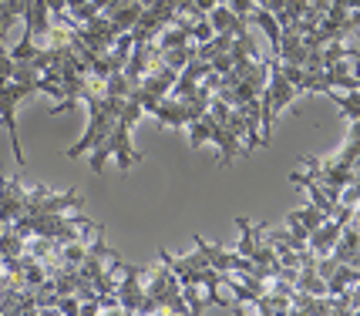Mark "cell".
<instances>
[{"label": "cell", "instance_id": "obj_1", "mask_svg": "<svg viewBox=\"0 0 360 316\" xmlns=\"http://www.w3.org/2000/svg\"><path fill=\"white\" fill-rule=\"evenodd\" d=\"M34 95H44L41 91V78L34 84H24V81H4L0 84V125L7 128V135H11V148H14L17 165H24V148H20V138H17V105Z\"/></svg>", "mask_w": 360, "mask_h": 316}, {"label": "cell", "instance_id": "obj_2", "mask_svg": "<svg viewBox=\"0 0 360 316\" xmlns=\"http://www.w3.org/2000/svg\"><path fill=\"white\" fill-rule=\"evenodd\" d=\"M158 259H162V266H169L175 276H179L182 286H202V283H209V279H219V272L209 266V259L202 256V249H195L192 256H172L162 249Z\"/></svg>", "mask_w": 360, "mask_h": 316}, {"label": "cell", "instance_id": "obj_3", "mask_svg": "<svg viewBox=\"0 0 360 316\" xmlns=\"http://www.w3.org/2000/svg\"><path fill=\"white\" fill-rule=\"evenodd\" d=\"M195 249H202V256L209 259V266L216 269V272H236V276L256 272L250 256H239L236 249H226V246H212V242H205L202 236H195Z\"/></svg>", "mask_w": 360, "mask_h": 316}, {"label": "cell", "instance_id": "obj_4", "mask_svg": "<svg viewBox=\"0 0 360 316\" xmlns=\"http://www.w3.org/2000/svg\"><path fill=\"white\" fill-rule=\"evenodd\" d=\"M111 155H115L122 172H128L131 165H141V162H145V155L131 145V128L122 125V121H115V128H111Z\"/></svg>", "mask_w": 360, "mask_h": 316}, {"label": "cell", "instance_id": "obj_5", "mask_svg": "<svg viewBox=\"0 0 360 316\" xmlns=\"http://www.w3.org/2000/svg\"><path fill=\"white\" fill-rule=\"evenodd\" d=\"M209 142L219 148V165L222 169H229L239 155H250V152H246V145L239 142L226 125H219V121H212V128H209Z\"/></svg>", "mask_w": 360, "mask_h": 316}, {"label": "cell", "instance_id": "obj_6", "mask_svg": "<svg viewBox=\"0 0 360 316\" xmlns=\"http://www.w3.org/2000/svg\"><path fill=\"white\" fill-rule=\"evenodd\" d=\"M24 31L31 37H47L54 31V14L47 7V0H31L27 11H24Z\"/></svg>", "mask_w": 360, "mask_h": 316}, {"label": "cell", "instance_id": "obj_7", "mask_svg": "<svg viewBox=\"0 0 360 316\" xmlns=\"http://www.w3.org/2000/svg\"><path fill=\"white\" fill-rule=\"evenodd\" d=\"M209 24H212V31L216 34H229V37H239V34H250V24H246V17L233 14L226 4H219V7H212L209 11Z\"/></svg>", "mask_w": 360, "mask_h": 316}, {"label": "cell", "instance_id": "obj_8", "mask_svg": "<svg viewBox=\"0 0 360 316\" xmlns=\"http://www.w3.org/2000/svg\"><path fill=\"white\" fill-rule=\"evenodd\" d=\"M340 232H344V225H340L337 219H323L314 232H310L307 246H310L316 256H330L333 253V246H337V239H340Z\"/></svg>", "mask_w": 360, "mask_h": 316}, {"label": "cell", "instance_id": "obj_9", "mask_svg": "<svg viewBox=\"0 0 360 316\" xmlns=\"http://www.w3.org/2000/svg\"><path fill=\"white\" fill-rule=\"evenodd\" d=\"M158 118V125H165V128H186L188 125V118H186V101L182 98H172V95H165L162 101L155 105V111H152Z\"/></svg>", "mask_w": 360, "mask_h": 316}, {"label": "cell", "instance_id": "obj_10", "mask_svg": "<svg viewBox=\"0 0 360 316\" xmlns=\"http://www.w3.org/2000/svg\"><path fill=\"white\" fill-rule=\"evenodd\" d=\"M141 11H145V4L141 0H118L111 11H105V14L111 17V24L115 27H122V31H131L135 24H139V17Z\"/></svg>", "mask_w": 360, "mask_h": 316}, {"label": "cell", "instance_id": "obj_11", "mask_svg": "<svg viewBox=\"0 0 360 316\" xmlns=\"http://www.w3.org/2000/svg\"><path fill=\"white\" fill-rule=\"evenodd\" d=\"M236 225H239V242H236V253H239V256H252V249L259 246V239L266 236L269 225H263V222H259V225H252L246 216H239V219H236Z\"/></svg>", "mask_w": 360, "mask_h": 316}, {"label": "cell", "instance_id": "obj_12", "mask_svg": "<svg viewBox=\"0 0 360 316\" xmlns=\"http://www.w3.org/2000/svg\"><path fill=\"white\" fill-rule=\"evenodd\" d=\"M293 313L303 316H327L330 313V296H314V293H293Z\"/></svg>", "mask_w": 360, "mask_h": 316}, {"label": "cell", "instance_id": "obj_13", "mask_svg": "<svg viewBox=\"0 0 360 316\" xmlns=\"http://www.w3.org/2000/svg\"><path fill=\"white\" fill-rule=\"evenodd\" d=\"M250 24H256V27H263L269 37V44H273V58H276V51H280V41H283V27H280V20L269 14V11H263V7H256L250 17H246Z\"/></svg>", "mask_w": 360, "mask_h": 316}, {"label": "cell", "instance_id": "obj_14", "mask_svg": "<svg viewBox=\"0 0 360 316\" xmlns=\"http://www.w3.org/2000/svg\"><path fill=\"white\" fill-rule=\"evenodd\" d=\"M327 98L340 108L347 121H360V91H340V88H330Z\"/></svg>", "mask_w": 360, "mask_h": 316}, {"label": "cell", "instance_id": "obj_15", "mask_svg": "<svg viewBox=\"0 0 360 316\" xmlns=\"http://www.w3.org/2000/svg\"><path fill=\"white\" fill-rule=\"evenodd\" d=\"M209 128H212V118H209V111H205L202 118H195V121H188V125H186L188 148H192V152H199V148L209 142Z\"/></svg>", "mask_w": 360, "mask_h": 316}, {"label": "cell", "instance_id": "obj_16", "mask_svg": "<svg viewBox=\"0 0 360 316\" xmlns=\"http://www.w3.org/2000/svg\"><path fill=\"white\" fill-rule=\"evenodd\" d=\"M195 58V44L188 41L186 48H172V51H162V64L165 67H172V71H182L188 61Z\"/></svg>", "mask_w": 360, "mask_h": 316}, {"label": "cell", "instance_id": "obj_17", "mask_svg": "<svg viewBox=\"0 0 360 316\" xmlns=\"http://www.w3.org/2000/svg\"><path fill=\"white\" fill-rule=\"evenodd\" d=\"M188 41H192V37H188V31H182V27H175V24H169V27H165V31H162V34L155 37V44H158L162 51L186 48Z\"/></svg>", "mask_w": 360, "mask_h": 316}, {"label": "cell", "instance_id": "obj_18", "mask_svg": "<svg viewBox=\"0 0 360 316\" xmlns=\"http://www.w3.org/2000/svg\"><path fill=\"white\" fill-rule=\"evenodd\" d=\"M290 219H297L300 225L307 229V232H314V229H316V225H320L323 219H327V216H323V212H320V209L310 202V206H303V209H293V212H290Z\"/></svg>", "mask_w": 360, "mask_h": 316}, {"label": "cell", "instance_id": "obj_19", "mask_svg": "<svg viewBox=\"0 0 360 316\" xmlns=\"http://www.w3.org/2000/svg\"><path fill=\"white\" fill-rule=\"evenodd\" d=\"M188 37H192V44H205V41H212L216 31H212L209 17H195V20H192V27H188Z\"/></svg>", "mask_w": 360, "mask_h": 316}, {"label": "cell", "instance_id": "obj_20", "mask_svg": "<svg viewBox=\"0 0 360 316\" xmlns=\"http://www.w3.org/2000/svg\"><path fill=\"white\" fill-rule=\"evenodd\" d=\"M11 78H14V58H11V48L0 41V84Z\"/></svg>", "mask_w": 360, "mask_h": 316}, {"label": "cell", "instance_id": "obj_21", "mask_svg": "<svg viewBox=\"0 0 360 316\" xmlns=\"http://www.w3.org/2000/svg\"><path fill=\"white\" fill-rule=\"evenodd\" d=\"M226 7L239 17H250L252 11H256V0H226ZM246 24H250V20H246Z\"/></svg>", "mask_w": 360, "mask_h": 316}, {"label": "cell", "instance_id": "obj_22", "mask_svg": "<svg viewBox=\"0 0 360 316\" xmlns=\"http://www.w3.org/2000/svg\"><path fill=\"white\" fill-rule=\"evenodd\" d=\"M344 31H347V37H350V34H360V7H350V14H347V20H344Z\"/></svg>", "mask_w": 360, "mask_h": 316}, {"label": "cell", "instance_id": "obj_23", "mask_svg": "<svg viewBox=\"0 0 360 316\" xmlns=\"http://www.w3.org/2000/svg\"><path fill=\"white\" fill-rule=\"evenodd\" d=\"M219 4H226V0H192V7H195L199 14H209V11L219 7Z\"/></svg>", "mask_w": 360, "mask_h": 316}, {"label": "cell", "instance_id": "obj_24", "mask_svg": "<svg viewBox=\"0 0 360 316\" xmlns=\"http://www.w3.org/2000/svg\"><path fill=\"white\" fill-rule=\"evenodd\" d=\"M263 4H266V0H256V7H263Z\"/></svg>", "mask_w": 360, "mask_h": 316}, {"label": "cell", "instance_id": "obj_25", "mask_svg": "<svg viewBox=\"0 0 360 316\" xmlns=\"http://www.w3.org/2000/svg\"><path fill=\"white\" fill-rule=\"evenodd\" d=\"M141 4H152V0H141Z\"/></svg>", "mask_w": 360, "mask_h": 316}]
</instances>
